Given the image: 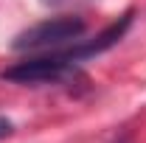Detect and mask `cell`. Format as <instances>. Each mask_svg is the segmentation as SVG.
I'll list each match as a JSON object with an SVG mask.
<instances>
[{
    "label": "cell",
    "mask_w": 146,
    "mask_h": 143,
    "mask_svg": "<svg viewBox=\"0 0 146 143\" xmlns=\"http://www.w3.org/2000/svg\"><path fill=\"white\" fill-rule=\"evenodd\" d=\"M84 34V20L82 17H56L36 23L28 31L17 34L14 48L17 51H36V48H54V45H65L73 42Z\"/></svg>",
    "instance_id": "obj_1"
},
{
    "label": "cell",
    "mask_w": 146,
    "mask_h": 143,
    "mask_svg": "<svg viewBox=\"0 0 146 143\" xmlns=\"http://www.w3.org/2000/svg\"><path fill=\"white\" fill-rule=\"evenodd\" d=\"M70 76H73V62L65 59L62 54L25 59V62H17L14 68L3 70L6 81H17V84H54V81H65Z\"/></svg>",
    "instance_id": "obj_2"
},
{
    "label": "cell",
    "mask_w": 146,
    "mask_h": 143,
    "mask_svg": "<svg viewBox=\"0 0 146 143\" xmlns=\"http://www.w3.org/2000/svg\"><path fill=\"white\" fill-rule=\"evenodd\" d=\"M9 135H11V121L9 118H0V140L9 138Z\"/></svg>",
    "instance_id": "obj_3"
}]
</instances>
